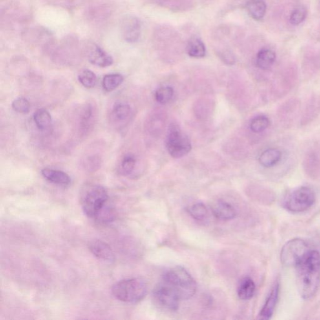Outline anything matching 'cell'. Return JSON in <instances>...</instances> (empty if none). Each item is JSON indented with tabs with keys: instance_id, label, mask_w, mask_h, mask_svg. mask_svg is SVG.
<instances>
[{
	"instance_id": "6da1fadb",
	"label": "cell",
	"mask_w": 320,
	"mask_h": 320,
	"mask_svg": "<svg viewBox=\"0 0 320 320\" xmlns=\"http://www.w3.org/2000/svg\"><path fill=\"white\" fill-rule=\"evenodd\" d=\"M297 284L303 300L312 299L317 294L320 284V253L309 250L295 265Z\"/></svg>"
},
{
	"instance_id": "7a4b0ae2",
	"label": "cell",
	"mask_w": 320,
	"mask_h": 320,
	"mask_svg": "<svg viewBox=\"0 0 320 320\" xmlns=\"http://www.w3.org/2000/svg\"><path fill=\"white\" fill-rule=\"evenodd\" d=\"M162 281L175 291L181 300L190 299L197 289L195 280L182 266L169 269L163 275Z\"/></svg>"
},
{
	"instance_id": "3957f363",
	"label": "cell",
	"mask_w": 320,
	"mask_h": 320,
	"mask_svg": "<svg viewBox=\"0 0 320 320\" xmlns=\"http://www.w3.org/2000/svg\"><path fill=\"white\" fill-rule=\"evenodd\" d=\"M147 284L137 278L121 280L113 286L112 293L114 299L129 303L142 301L147 295Z\"/></svg>"
},
{
	"instance_id": "277c9868",
	"label": "cell",
	"mask_w": 320,
	"mask_h": 320,
	"mask_svg": "<svg viewBox=\"0 0 320 320\" xmlns=\"http://www.w3.org/2000/svg\"><path fill=\"white\" fill-rule=\"evenodd\" d=\"M315 200L314 191L310 187L302 186L287 193L282 200V205L286 211L299 213L312 208Z\"/></svg>"
},
{
	"instance_id": "5b68a950",
	"label": "cell",
	"mask_w": 320,
	"mask_h": 320,
	"mask_svg": "<svg viewBox=\"0 0 320 320\" xmlns=\"http://www.w3.org/2000/svg\"><path fill=\"white\" fill-rule=\"evenodd\" d=\"M107 189L100 185L85 188L81 194L80 204L85 215L94 219L97 214L108 201Z\"/></svg>"
},
{
	"instance_id": "8992f818",
	"label": "cell",
	"mask_w": 320,
	"mask_h": 320,
	"mask_svg": "<svg viewBox=\"0 0 320 320\" xmlns=\"http://www.w3.org/2000/svg\"><path fill=\"white\" fill-rule=\"evenodd\" d=\"M166 145L168 151L174 158H182L191 150L190 141L182 133L180 128L176 125L172 124L169 127Z\"/></svg>"
},
{
	"instance_id": "52a82bcc",
	"label": "cell",
	"mask_w": 320,
	"mask_h": 320,
	"mask_svg": "<svg viewBox=\"0 0 320 320\" xmlns=\"http://www.w3.org/2000/svg\"><path fill=\"white\" fill-rule=\"evenodd\" d=\"M309 250L307 243L301 238H295L284 245L280 253V260L284 266H295Z\"/></svg>"
},
{
	"instance_id": "ba28073f",
	"label": "cell",
	"mask_w": 320,
	"mask_h": 320,
	"mask_svg": "<svg viewBox=\"0 0 320 320\" xmlns=\"http://www.w3.org/2000/svg\"><path fill=\"white\" fill-rule=\"evenodd\" d=\"M153 298L156 303L165 310L175 312L181 300L169 284L162 281L153 290Z\"/></svg>"
},
{
	"instance_id": "9c48e42d",
	"label": "cell",
	"mask_w": 320,
	"mask_h": 320,
	"mask_svg": "<svg viewBox=\"0 0 320 320\" xmlns=\"http://www.w3.org/2000/svg\"><path fill=\"white\" fill-rule=\"evenodd\" d=\"M141 23L137 18L128 17L123 21L121 33L125 41L135 43L141 35Z\"/></svg>"
},
{
	"instance_id": "30bf717a",
	"label": "cell",
	"mask_w": 320,
	"mask_h": 320,
	"mask_svg": "<svg viewBox=\"0 0 320 320\" xmlns=\"http://www.w3.org/2000/svg\"><path fill=\"white\" fill-rule=\"evenodd\" d=\"M280 293V283L279 281L275 282L272 288L267 297L265 303L260 311L259 319L262 320H269L272 317L275 312L276 306L279 301Z\"/></svg>"
},
{
	"instance_id": "8fae6325",
	"label": "cell",
	"mask_w": 320,
	"mask_h": 320,
	"mask_svg": "<svg viewBox=\"0 0 320 320\" xmlns=\"http://www.w3.org/2000/svg\"><path fill=\"white\" fill-rule=\"evenodd\" d=\"M88 247L93 255L98 259L108 262L114 261V254L111 246L102 240H93Z\"/></svg>"
},
{
	"instance_id": "7c38bea8",
	"label": "cell",
	"mask_w": 320,
	"mask_h": 320,
	"mask_svg": "<svg viewBox=\"0 0 320 320\" xmlns=\"http://www.w3.org/2000/svg\"><path fill=\"white\" fill-rule=\"evenodd\" d=\"M213 215L220 220H231L237 216L236 209L229 203L224 201H218L212 207Z\"/></svg>"
},
{
	"instance_id": "4fadbf2b",
	"label": "cell",
	"mask_w": 320,
	"mask_h": 320,
	"mask_svg": "<svg viewBox=\"0 0 320 320\" xmlns=\"http://www.w3.org/2000/svg\"><path fill=\"white\" fill-rule=\"evenodd\" d=\"M96 117L94 106L88 103L83 108L79 117V128L83 133H87L94 126Z\"/></svg>"
},
{
	"instance_id": "5bb4252c",
	"label": "cell",
	"mask_w": 320,
	"mask_h": 320,
	"mask_svg": "<svg viewBox=\"0 0 320 320\" xmlns=\"http://www.w3.org/2000/svg\"><path fill=\"white\" fill-rule=\"evenodd\" d=\"M41 175L48 182L61 186H68L71 183V178L65 172L51 169H44Z\"/></svg>"
},
{
	"instance_id": "9a60e30c",
	"label": "cell",
	"mask_w": 320,
	"mask_h": 320,
	"mask_svg": "<svg viewBox=\"0 0 320 320\" xmlns=\"http://www.w3.org/2000/svg\"><path fill=\"white\" fill-rule=\"evenodd\" d=\"M90 62L97 67L105 68L113 63V59L99 46H94L89 55Z\"/></svg>"
},
{
	"instance_id": "2e32d148",
	"label": "cell",
	"mask_w": 320,
	"mask_h": 320,
	"mask_svg": "<svg viewBox=\"0 0 320 320\" xmlns=\"http://www.w3.org/2000/svg\"><path fill=\"white\" fill-rule=\"evenodd\" d=\"M256 291V284L253 280L249 277L244 278L238 284V296L242 300H248L252 299Z\"/></svg>"
},
{
	"instance_id": "e0dca14e",
	"label": "cell",
	"mask_w": 320,
	"mask_h": 320,
	"mask_svg": "<svg viewBox=\"0 0 320 320\" xmlns=\"http://www.w3.org/2000/svg\"><path fill=\"white\" fill-rule=\"evenodd\" d=\"M276 59V54L273 51L264 48L258 53L256 63L260 69L266 70L272 67Z\"/></svg>"
},
{
	"instance_id": "ac0fdd59",
	"label": "cell",
	"mask_w": 320,
	"mask_h": 320,
	"mask_svg": "<svg viewBox=\"0 0 320 320\" xmlns=\"http://www.w3.org/2000/svg\"><path fill=\"white\" fill-rule=\"evenodd\" d=\"M282 153L277 149H270L263 152L260 156L259 162L263 167L270 168L281 160Z\"/></svg>"
},
{
	"instance_id": "d6986e66",
	"label": "cell",
	"mask_w": 320,
	"mask_h": 320,
	"mask_svg": "<svg viewBox=\"0 0 320 320\" xmlns=\"http://www.w3.org/2000/svg\"><path fill=\"white\" fill-rule=\"evenodd\" d=\"M34 119L38 129L45 132L50 130L52 127V116L45 109H39L35 113Z\"/></svg>"
},
{
	"instance_id": "ffe728a7",
	"label": "cell",
	"mask_w": 320,
	"mask_h": 320,
	"mask_svg": "<svg viewBox=\"0 0 320 320\" xmlns=\"http://www.w3.org/2000/svg\"><path fill=\"white\" fill-rule=\"evenodd\" d=\"M187 54L193 58H200L206 54V48L204 43L196 37L192 38L188 43Z\"/></svg>"
},
{
	"instance_id": "44dd1931",
	"label": "cell",
	"mask_w": 320,
	"mask_h": 320,
	"mask_svg": "<svg viewBox=\"0 0 320 320\" xmlns=\"http://www.w3.org/2000/svg\"><path fill=\"white\" fill-rule=\"evenodd\" d=\"M249 15L256 20H260L265 15L266 5L263 0H251L247 4Z\"/></svg>"
},
{
	"instance_id": "7402d4cb",
	"label": "cell",
	"mask_w": 320,
	"mask_h": 320,
	"mask_svg": "<svg viewBox=\"0 0 320 320\" xmlns=\"http://www.w3.org/2000/svg\"><path fill=\"white\" fill-rule=\"evenodd\" d=\"M131 114V107L125 103H116L113 108L111 116L115 123L123 122L127 120Z\"/></svg>"
},
{
	"instance_id": "603a6c76",
	"label": "cell",
	"mask_w": 320,
	"mask_h": 320,
	"mask_svg": "<svg viewBox=\"0 0 320 320\" xmlns=\"http://www.w3.org/2000/svg\"><path fill=\"white\" fill-rule=\"evenodd\" d=\"M116 211L113 205L108 202L97 214L94 220L101 224H108L116 219Z\"/></svg>"
},
{
	"instance_id": "cb8c5ba5",
	"label": "cell",
	"mask_w": 320,
	"mask_h": 320,
	"mask_svg": "<svg viewBox=\"0 0 320 320\" xmlns=\"http://www.w3.org/2000/svg\"><path fill=\"white\" fill-rule=\"evenodd\" d=\"M123 81L122 75L118 74H108L105 75L103 79V88L106 92H112L120 86Z\"/></svg>"
},
{
	"instance_id": "d4e9b609",
	"label": "cell",
	"mask_w": 320,
	"mask_h": 320,
	"mask_svg": "<svg viewBox=\"0 0 320 320\" xmlns=\"http://www.w3.org/2000/svg\"><path fill=\"white\" fill-rule=\"evenodd\" d=\"M188 213L193 219L204 221L208 217V211L207 207L202 203L193 204L187 209Z\"/></svg>"
},
{
	"instance_id": "484cf974",
	"label": "cell",
	"mask_w": 320,
	"mask_h": 320,
	"mask_svg": "<svg viewBox=\"0 0 320 320\" xmlns=\"http://www.w3.org/2000/svg\"><path fill=\"white\" fill-rule=\"evenodd\" d=\"M78 79L79 82L84 87L88 88V89L94 88L96 85L97 81L96 76L91 70H83L82 72L79 73Z\"/></svg>"
},
{
	"instance_id": "4316f807",
	"label": "cell",
	"mask_w": 320,
	"mask_h": 320,
	"mask_svg": "<svg viewBox=\"0 0 320 320\" xmlns=\"http://www.w3.org/2000/svg\"><path fill=\"white\" fill-rule=\"evenodd\" d=\"M270 121L268 117L260 115L255 117L251 121L250 129L255 133H261L268 129Z\"/></svg>"
},
{
	"instance_id": "83f0119b",
	"label": "cell",
	"mask_w": 320,
	"mask_h": 320,
	"mask_svg": "<svg viewBox=\"0 0 320 320\" xmlns=\"http://www.w3.org/2000/svg\"><path fill=\"white\" fill-rule=\"evenodd\" d=\"M174 90L170 87H163L159 88L155 93L156 101L160 104L165 105L169 103L173 98Z\"/></svg>"
},
{
	"instance_id": "f1b7e54d",
	"label": "cell",
	"mask_w": 320,
	"mask_h": 320,
	"mask_svg": "<svg viewBox=\"0 0 320 320\" xmlns=\"http://www.w3.org/2000/svg\"><path fill=\"white\" fill-rule=\"evenodd\" d=\"M102 165V160L98 154H92L86 158L84 162V168L90 173L98 171Z\"/></svg>"
},
{
	"instance_id": "f546056e",
	"label": "cell",
	"mask_w": 320,
	"mask_h": 320,
	"mask_svg": "<svg viewBox=\"0 0 320 320\" xmlns=\"http://www.w3.org/2000/svg\"><path fill=\"white\" fill-rule=\"evenodd\" d=\"M136 165V159L132 155L125 156L120 165V172L122 175L127 176L132 173Z\"/></svg>"
},
{
	"instance_id": "4dcf8cb0",
	"label": "cell",
	"mask_w": 320,
	"mask_h": 320,
	"mask_svg": "<svg viewBox=\"0 0 320 320\" xmlns=\"http://www.w3.org/2000/svg\"><path fill=\"white\" fill-rule=\"evenodd\" d=\"M12 108L19 113L26 114L30 112V104L27 99L20 97L13 101Z\"/></svg>"
},
{
	"instance_id": "1f68e13d",
	"label": "cell",
	"mask_w": 320,
	"mask_h": 320,
	"mask_svg": "<svg viewBox=\"0 0 320 320\" xmlns=\"http://www.w3.org/2000/svg\"><path fill=\"white\" fill-rule=\"evenodd\" d=\"M306 10L303 6L296 8L290 15V23L292 25H298L301 23L306 19Z\"/></svg>"
},
{
	"instance_id": "d6a6232c",
	"label": "cell",
	"mask_w": 320,
	"mask_h": 320,
	"mask_svg": "<svg viewBox=\"0 0 320 320\" xmlns=\"http://www.w3.org/2000/svg\"><path fill=\"white\" fill-rule=\"evenodd\" d=\"M224 59L225 62L227 64H233L234 61H235V59H234L233 55L229 54V53H226L224 55Z\"/></svg>"
}]
</instances>
